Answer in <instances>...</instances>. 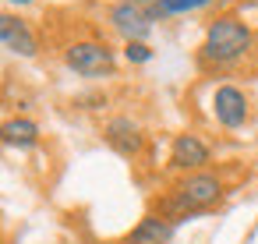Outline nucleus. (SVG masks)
Here are the masks:
<instances>
[{"label":"nucleus","instance_id":"nucleus-1","mask_svg":"<svg viewBox=\"0 0 258 244\" xmlns=\"http://www.w3.org/2000/svg\"><path fill=\"white\" fill-rule=\"evenodd\" d=\"M251 43H254L251 29H247L237 15H223V18L209 22L205 39H202V53H198V57H202L205 64L230 68V64H237V60L251 50Z\"/></svg>","mask_w":258,"mask_h":244},{"label":"nucleus","instance_id":"nucleus-2","mask_svg":"<svg viewBox=\"0 0 258 244\" xmlns=\"http://www.w3.org/2000/svg\"><path fill=\"white\" fill-rule=\"evenodd\" d=\"M64 64L82 75V78H103V75H113L117 71V57L106 43H96V39H82V43H71L64 50Z\"/></svg>","mask_w":258,"mask_h":244},{"label":"nucleus","instance_id":"nucleus-3","mask_svg":"<svg viewBox=\"0 0 258 244\" xmlns=\"http://www.w3.org/2000/svg\"><path fill=\"white\" fill-rule=\"evenodd\" d=\"M173 195H177V198H180L187 209L205 212V209H212V205L223 198V180H219L216 173L198 170V173H191L187 180H180V184L173 188Z\"/></svg>","mask_w":258,"mask_h":244},{"label":"nucleus","instance_id":"nucleus-4","mask_svg":"<svg viewBox=\"0 0 258 244\" xmlns=\"http://www.w3.org/2000/svg\"><path fill=\"white\" fill-rule=\"evenodd\" d=\"M103 138H106V145H110L113 152H120V156H127V159L145 149V131H142V124H135L131 117H113V120H106Z\"/></svg>","mask_w":258,"mask_h":244},{"label":"nucleus","instance_id":"nucleus-5","mask_svg":"<svg viewBox=\"0 0 258 244\" xmlns=\"http://www.w3.org/2000/svg\"><path fill=\"white\" fill-rule=\"evenodd\" d=\"M110 25L127 39V43H145L152 32V15L149 8H135V4H117L110 11Z\"/></svg>","mask_w":258,"mask_h":244},{"label":"nucleus","instance_id":"nucleus-6","mask_svg":"<svg viewBox=\"0 0 258 244\" xmlns=\"http://www.w3.org/2000/svg\"><path fill=\"white\" fill-rule=\"evenodd\" d=\"M212 113H216V120L223 124V128H244V120H247V96L237 89V85H219L216 92H212Z\"/></svg>","mask_w":258,"mask_h":244},{"label":"nucleus","instance_id":"nucleus-7","mask_svg":"<svg viewBox=\"0 0 258 244\" xmlns=\"http://www.w3.org/2000/svg\"><path fill=\"white\" fill-rule=\"evenodd\" d=\"M209 145L198 138V135H177L173 145H170V166L173 170H191L198 173L205 163H209Z\"/></svg>","mask_w":258,"mask_h":244},{"label":"nucleus","instance_id":"nucleus-8","mask_svg":"<svg viewBox=\"0 0 258 244\" xmlns=\"http://www.w3.org/2000/svg\"><path fill=\"white\" fill-rule=\"evenodd\" d=\"M0 43H4L11 53H18V57H36L39 53L36 32L15 15H0Z\"/></svg>","mask_w":258,"mask_h":244},{"label":"nucleus","instance_id":"nucleus-9","mask_svg":"<svg viewBox=\"0 0 258 244\" xmlns=\"http://www.w3.org/2000/svg\"><path fill=\"white\" fill-rule=\"evenodd\" d=\"M39 142V124L29 117H11L0 124V145L8 149H32Z\"/></svg>","mask_w":258,"mask_h":244},{"label":"nucleus","instance_id":"nucleus-10","mask_svg":"<svg viewBox=\"0 0 258 244\" xmlns=\"http://www.w3.org/2000/svg\"><path fill=\"white\" fill-rule=\"evenodd\" d=\"M173 230H177V226H173L170 219H163V216H145L127 237H135L138 244H170V240H173Z\"/></svg>","mask_w":258,"mask_h":244},{"label":"nucleus","instance_id":"nucleus-11","mask_svg":"<svg viewBox=\"0 0 258 244\" xmlns=\"http://www.w3.org/2000/svg\"><path fill=\"white\" fill-rule=\"evenodd\" d=\"M209 4H212V0H159V4L149 8V15H152V22H156V18H177V15L202 11V8H209Z\"/></svg>","mask_w":258,"mask_h":244},{"label":"nucleus","instance_id":"nucleus-12","mask_svg":"<svg viewBox=\"0 0 258 244\" xmlns=\"http://www.w3.org/2000/svg\"><path fill=\"white\" fill-rule=\"evenodd\" d=\"M124 57H127L131 64H149V60H152V46H149V43H127V46H124Z\"/></svg>","mask_w":258,"mask_h":244},{"label":"nucleus","instance_id":"nucleus-13","mask_svg":"<svg viewBox=\"0 0 258 244\" xmlns=\"http://www.w3.org/2000/svg\"><path fill=\"white\" fill-rule=\"evenodd\" d=\"M117 4H135V8H152V4H159V0H117Z\"/></svg>","mask_w":258,"mask_h":244},{"label":"nucleus","instance_id":"nucleus-14","mask_svg":"<svg viewBox=\"0 0 258 244\" xmlns=\"http://www.w3.org/2000/svg\"><path fill=\"white\" fill-rule=\"evenodd\" d=\"M8 4H15V8H25V4H32V0H8Z\"/></svg>","mask_w":258,"mask_h":244},{"label":"nucleus","instance_id":"nucleus-15","mask_svg":"<svg viewBox=\"0 0 258 244\" xmlns=\"http://www.w3.org/2000/svg\"><path fill=\"white\" fill-rule=\"evenodd\" d=\"M117 244H138V240H135V237H120Z\"/></svg>","mask_w":258,"mask_h":244},{"label":"nucleus","instance_id":"nucleus-16","mask_svg":"<svg viewBox=\"0 0 258 244\" xmlns=\"http://www.w3.org/2000/svg\"><path fill=\"white\" fill-rule=\"evenodd\" d=\"M247 4H251V8H258V0H247Z\"/></svg>","mask_w":258,"mask_h":244}]
</instances>
